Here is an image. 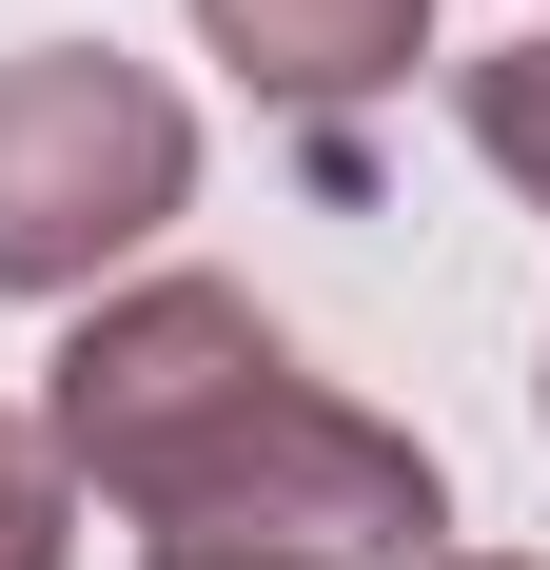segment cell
Instances as JSON below:
<instances>
[{"mask_svg": "<svg viewBox=\"0 0 550 570\" xmlns=\"http://www.w3.org/2000/svg\"><path fill=\"white\" fill-rule=\"evenodd\" d=\"M40 453H59V492H99L138 531H275L334 570H433V531H452V472L393 413H354L236 276L79 295V335L40 354Z\"/></svg>", "mask_w": 550, "mask_h": 570, "instance_id": "cell-1", "label": "cell"}, {"mask_svg": "<svg viewBox=\"0 0 550 570\" xmlns=\"http://www.w3.org/2000/svg\"><path fill=\"white\" fill-rule=\"evenodd\" d=\"M197 217V99L118 40H20L0 59V295H118V256H158Z\"/></svg>", "mask_w": 550, "mask_h": 570, "instance_id": "cell-2", "label": "cell"}, {"mask_svg": "<svg viewBox=\"0 0 550 570\" xmlns=\"http://www.w3.org/2000/svg\"><path fill=\"white\" fill-rule=\"evenodd\" d=\"M433 0H197V59H236L275 118H354L374 79H413Z\"/></svg>", "mask_w": 550, "mask_h": 570, "instance_id": "cell-3", "label": "cell"}, {"mask_svg": "<svg viewBox=\"0 0 550 570\" xmlns=\"http://www.w3.org/2000/svg\"><path fill=\"white\" fill-rule=\"evenodd\" d=\"M452 118H472V158H492L511 197L550 217V40H492L472 79H452Z\"/></svg>", "mask_w": 550, "mask_h": 570, "instance_id": "cell-4", "label": "cell"}, {"mask_svg": "<svg viewBox=\"0 0 550 570\" xmlns=\"http://www.w3.org/2000/svg\"><path fill=\"white\" fill-rule=\"evenodd\" d=\"M59 551H79V492H59L40 413H0V570H59Z\"/></svg>", "mask_w": 550, "mask_h": 570, "instance_id": "cell-5", "label": "cell"}, {"mask_svg": "<svg viewBox=\"0 0 550 570\" xmlns=\"http://www.w3.org/2000/svg\"><path fill=\"white\" fill-rule=\"evenodd\" d=\"M138 570H334V551H275V531H138Z\"/></svg>", "mask_w": 550, "mask_h": 570, "instance_id": "cell-6", "label": "cell"}, {"mask_svg": "<svg viewBox=\"0 0 550 570\" xmlns=\"http://www.w3.org/2000/svg\"><path fill=\"white\" fill-rule=\"evenodd\" d=\"M433 570H550V551H433Z\"/></svg>", "mask_w": 550, "mask_h": 570, "instance_id": "cell-7", "label": "cell"}, {"mask_svg": "<svg viewBox=\"0 0 550 570\" xmlns=\"http://www.w3.org/2000/svg\"><path fill=\"white\" fill-rule=\"evenodd\" d=\"M531 394H550V374H531Z\"/></svg>", "mask_w": 550, "mask_h": 570, "instance_id": "cell-8", "label": "cell"}]
</instances>
